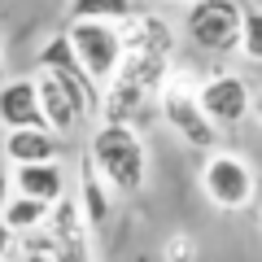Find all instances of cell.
I'll list each match as a JSON object with an SVG mask.
<instances>
[{
	"mask_svg": "<svg viewBox=\"0 0 262 262\" xmlns=\"http://www.w3.org/2000/svg\"><path fill=\"white\" fill-rule=\"evenodd\" d=\"M170 70H175V53L166 48H127L118 75L101 92V122L136 127L140 118H149V110H158V92L166 88Z\"/></svg>",
	"mask_w": 262,
	"mask_h": 262,
	"instance_id": "cell-1",
	"label": "cell"
},
{
	"mask_svg": "<svg viewBox=\"0 0 262 262\" xmlns=\"http://www.w3.org/2000/svg\"><path fill=\"white\" fill-rule=\"evenodd\" d=\"M83 158L96 166V175L114 188V196H136L149 184V144L136 127L122 122H96L88 136Z\"/></svg>",
	"mask_w": 262,
	"mask_h": 262,
	"instance_id": "cell-2",
	"label": "cell"
},
{
	"mask_svg": "<svg viewBox=\"0 0 262 262\" xmlns=\"http://www.w3.org/2000/svg\"><path fill=\"white\" fill-rule=\"evenodd\" d=\"M196 184H201V196L223 214H241L258 201V170L232 149L206 153L201 170H196Z\"/></svg>",
	"mask_w": 262,
	"mask_h": 262,
	"instance_id": "cell-3",
	"label": "cell"
},
{
	"mask_svg": "<svg viewBox=\"0 0 262 262\" xmlns=\"http://www.w3.org/2000/svg\"><path fill=\"white\" fill-rule=\"evenodd\" d=\"M158 118L175 131V140L188 144L196 153H214L219 140H223V131L206 118V110L196 105V83H188L179 70H170L166 88L158 92Z\"/></svg>",
	"mask_w": 262,
	"mask_h": 262,
	"instance_id": "cell-4",
	"label": "cell"
},
{
	"mask_svg": "<svg viewBox=\"0 0 262 262\" xmlns=\"http://www.w3.org/2000/svg\"><path fill=\"white\" fill-rule=\"evenodd\" d=\"M241 0H192L184 9V39L210 57H232L241 48Z\"/></svg>",
	"mask_w": 262,
	"mask_h": 262,
	"instance_id": "cell-5",
	"label": "cell"
},
{
	"mask_svg": "<svg viewBox=\"0 0 262 262\" xmlns=\"http://www.w3.org/2000/svg\"><path fill=\"white\" fill-rule=\"evenodd\" d=\"M66 39H70V53L83 66V75L92 79L105 92L114 75L122 66V35L114 22H66Z\"/></svg>",
	"mask_w": 262,
	"mask_h": 262,
	"instance_id": "cell-6",
	"label": "cell"
},
{
	"mask_svg": "<svg viewBox=\"0 0 262 262\" xmlns=\"http://www.w3.org/2000/svg\"><path fill=\"white\" fill-rule=\"evenodd\" d=\"M35 70H44V75H53L57 83L70 92V101L79 105V114L88 118H101V88L92 83V79L83 75V66L75 61V53H70V39H66V31H53V35L39 44V57H35Z\"/></svg>",
	"mask_w": 262,
	"mask_h": 262,
	"instance_id": "cell-7",
	"label": "cell"
},
{
	"mask_svg": "<svg viewBox=\"0 0 262 262\" xmlns=\"http://www.w3.org/2000/svg\"><path fill=\"white\" fill-rule=\"evenodd\" d=\"M249 101H253V88L245 83L236 70H214L196 83V105L206 110V118L214 122L219 131H232L249 118Z\"/></svg>",
	"mask_w": 262,
	"mask_h": 262,
	"instance_id": "cell-8",
	"label": "cell"
},
{
	"mask_svg": "<svg viewBox=\"0 0 262 262\" xmlns=\"http://www.w3.org/2000/svg\"><path fill=\"white\" fill-rule=\"evenodd\" d=\"M0 158L9 166H39V162H61V136L48 127H18L5 131L0 140Z\"/></svg>",
	"mask_w": 262,
	"mask_h": 262,
	"instance_id": "cell-9",
	"label": "cell"
},
{
	"mask_svg": "<svg viewBox=\"0 0 262 262\" xmlns=\"http://www.w3.org/2000/svg\"><path fill=\"white\" fill-rule=\"evenodd\" d=\"M75 206H79V214H83V227H88V232H101V227H110L114 206H118L114 188L105 184L101 175H96V166H92L88 158H79V188H75Z\"/></svg>",
	"mask_w": 262,
	"mask_h": 262,
	"instance_id": "cell-10",
	"label": "cell"
},
{
	"mask_svg": "<svg viewBox=\"0 0 262 262\" xmlns=\"http://www.w3.org/2000/svg\"><path fill=\"white\" fill-rule=\"evenodd\" d=\"M35 96H39V114H44V127L53 131V136H70V131L83 122V114H79V105L70 101V92H66L61 83H57L53 75H44V70H35Z\"/></svg>",
	"mask_w": 262,
	"mask_h": 262,
	"instance_id": "cell-11",
	"label": "cell"
},
{
	"mask_svg": "<svg viewBox=\"0 0 262 262\" xmlns=\"http://www.w3.org/2000/svg\"><path fill=\"white\" fill-rule=\"evenodd\" d=\"M0 127L18 131V127H44L35 96V79H5L0 83Z\"/></svg>",
	"mask_w": 262,
	"mask_h": 262,
	"instance_id": "cell-12",
	"label": "cell"
},
{
	"mask_svg": "<svg viewBox=\"0 0 262 262\" xmlns=\"http://www.w3.org/2000/svg\"><path fill=\"white\" fill-rule=\"evenodd\" d=\"M13 192L31 196V201H44V206H57V201L66 196V170H61V162L13 166Z\"/></svg>",
	"mask_w": 262,
	"mask_h": 262,
	"instance_id": "cell-13",
	"label": "cell"
},
{
	"mask_svg": "<svg viewBox=\"0 0 262 262\" xmlns=\"http://www.w3.org/2000/svg\"><path fill=\"white\" fill-rule=\"evenodd\" d=\"M48 210H53V206L13 192L9 201H5V210H0V219H5V227H9L13 236H31V232H39V227L48 223Z\"/></svg>",
	"mask_w": 262,
	"mask_h": 262,
	"instance_id": "cell-14",
	"label": "cell"
},
{
	"mask_svg": "<svg viewBox=\"0 0 262 262\" xmlns=\"http://www.w3.org/2000/svg\"><path fill=\"white\" fill-rule=\"evenodd\" d=\"M136 13V0H66V22H114Z\"/></svg>",
	"mask_w": 262,
	"mask_h": 262,
	"instance_id": "cell-15",
	"label": "cell"
},
{
	"mask_svg": "<svg viewBox=\"0 0 262 262\" xmlns=\"http://www.w3.org/2000/svg\"><path fill=\"white\" fill-rule=\"evenodd\" d=\"M236 57L262 66V5H245L241 9V48H236Z\"/></svg>",
	"mask_w": 262,
	"mask_h": 262,
	"instance_id": "cell-16",
	"label": "cell"
},
{
	"mask_svg": "<svg viewBox=\"0 0 262 262\" xmlns=\"http://www.w3.org/2000/svg\"><path fill=\"white\" fill-rule=\"evenodd\" d=\"M18 262H66L61 258V249L53 245V236L39 227V232H31V236H18V253H13Z\"/></svg>",
	"mask_w": 262,
	"mask_h": 262,
	"instance_id": "cell-17",
	"label": "cell"
},
{
	"mask_svg": "<svg viewBox=\"0 0 262 262\" xmlns=\"http://www.w3.org/2000/svg\"><path fill=\"white\" fill-rule=\"evenodd\" d=\"M162 262H196V241L188 232H170L162 241Z\"/></svg>",
	"mask_w": 262,
	"mask_h": 262,
	"instance_id": "cell-18",
	"label": "cell"
},
{
	"mask_svg": "<svg viewBox=\"0 0 262 262\" xmlns=\"http://www.w3.org/2000/svg\"><path fill=\"white\" fill-rule=\"evenodd\" d=\"M13 196V166L5 158H0V210H5V201Z\"/></svg>",
	"mask_w": 262,
	"mask_h": 262,
	"instance_id": "cell-19",
	"label": "cell"
},
{
	"mask_svg": "<svg viewBox=\"0 0 262 262\" xmlns=\"http://www.w3.org/2000/svg\"><path fill=\"white\" fill-rule=\"evenodd\" d=\"M13 253H18V236H13V232H9V227H5V219H0V258L9 262V258H13Z\"/></svg>",
	"mask_w": 262,
	"mask_h": 262,
	"instance_id": "cell-20",
	"label": "cell"
},
{
	"mask_svg": "<svg viewBox=\"0 0 262 262\" xmlns=\"http://www.w3.org/2000/svg\"><path fill=\"white\" fill-rule=\"evenodd\" d=\"M249 114L258 118V127H262V88H253V101H249Z\"/></svg>",
	"mask_w": 262,
	"mask_h": 262,
	"instance_id": "cell-21",
	"label": "cell"
},
{
	"mask_svg": "<svg viewBox=\"0 0 262 262\" xmlns=\"http://www.w3.org/2000/svg\"><path fill=\"white\" fill-rule=\"evenodd\" d=\"M9 79V57H5V39H0V83Z\"/></svg>",
	"mask_w": 262,
	"mask_h": 262,
	"instance_id": "cell-22",
	"label": "cell"
},
{
	"mask_svg": "<svg viewBox=\"0 0 262 262\" xmlns=\"http://www.w3.org/2000/svg\"><path fill=\"white\" fill-rule=\"evenodd\" d=\"M158 5H184V9H188V5H192V0H158Z\"/></svg>",
	"mask_w": 262,
	"mask_h": 262,
	"instance_id": "cell-23",
	"label": "cell"
},
{
	"mask_svg": "<svg viewBox=\"0 0 262 262\" xmlns=\"http://www.w3.org/2000/svg\"><path fill=\"white\" fill-rule=\"evenodd\" d=\"M0 262H5V258H0Z\"/></svg>",
	"mask_w": 262,
	"mask_h": 262,
	"instance_id": "cell-24",
	"label": "cell"
}]
</instances>
